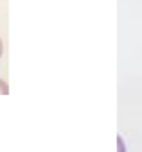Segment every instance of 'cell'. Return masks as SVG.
I'll return each instance as SVG.
<instances>
[{
  "mask_svg": "<svg viewBox=\"0 0 142 152\" xmlns=\"http://www.w3.org/2000/svg\"><path fill=\"white\" fill-rule=\"evenodd\" d=\"M10 94V88L8 84L0 78V95H8Z\"/></svg>",
  "mask_w": 142,
  "mask_h": 152,
  "instance_id": "obj_1",
  "label": "cell"
},
{
  "mask_svg": "<svg viewBox=\"0 0 142 152\" xmlns=\"http://www.w3.org/2000/svg\"><path fill=\"white\" fill-rule=\"evenodd\" d=\"M2 53H4V44H2V40H1V38H0V58H1Z\"/></svg>",
  "mask_w": 142,
  "mask_h": 152,
  "instance_id": "obj_2",
  "label": "cell"
}]
</instances>
